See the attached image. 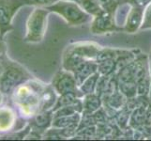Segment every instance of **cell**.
<instances>
[{
	"instance_id": "obj_1",
	"label": "cell",
	"mask_w": 151,
	"mask_h": 141,
	"mask_svg": "<svg viewBox=\"0 0 151 141\" xmlns=\"http://www.w3.org/2000/svg\"><path fill=\"white\" fill-rule=\"evenodd\" d=\"M101 47L92 41H77L69 44L62 56V68L73 72L85 61L96 60Z\"/></svg>"
},
{
	"instance_id": "obj_2",
	"label": "cell",
	"mask_w": 151,
	"mask_h": 141,
	"mask_svg": "<svg viewBox=\"0 0 151 141\" xmlns=\"http://www.w3.org/2000/svg\"><path fill=\"white\" fill-rule=\"evenodd\" d=\"M50 12L60 15L66 23L70 27H78L89 23L92 16L86 13L76 1L70 0H58L56 3L46 7Z\"/></svg>"
},
{
	"instance_id": "obj_3",
	"label": "cell",
	"mask_w": 151,
	"mask_h": 141,
	"mask_svg": "<svg viewBox=\"0 0 151 141\" xmlns=\"http://www.w3.org/2000/svg\"><path fill=\"white\" fill-rule=\"evenodd\" d=\"M50 12L43 7L35 8L27 21V33L24 41L29 43H39L43 40L48 25Z\"/></svg>"
},
{
	"instance_id": "obj_4",
	"label": "cell",
	"mask_w": 151,
	"mask_h": 141,
	"mask_svg": "<svg viewBox=\"0 0 151 141\" xmlns=\"http://www.w3.org/2000/svg\"><path fill=\"white\" fill-rule=\"evenodd\" d=\"M23 6L22 0H0V40L3 39L5 33L12 29V19Z\"/></svg>"
},
{
	"instance_id": "obj_5",
	"label": "cell",
	"mask_w": 151,
	"mask_h": 141,
	"mask_svg": "<svg viewBox=\"0 0 151 141\" xmlns=\"http://www.w3.org/2000/svg\"><path fill=\"white\" fill-rule=\"evenodd\" d=\"M51 85L53 86L58 95L67 92H76L80 94L82 97H84L79 90V86L77 85L73 72L67 71L63 68L55 74L53 80H52Z\"/></svg>"
},
{
	"instance_id": "obj_6",
	"label": "cell",
	"mask_w": 151,
	"mask_h": 141,
	"mask_svg": "<svg viewBox=\"0 0 151 141\" xmlns=\"http://www.w3.org/2000/svg\"><path fill=\"white\" fill-rule=\"evenodd\" d=\"M90 32L94 35H101L116 31H123L114 21V14L104 10L101 14L94 16L91 20Z\"/></svg>"
},
{
	"instance_id": "obj_7",
	"label": "cell",
	"mask_w": 151,
	"mask_h": 141,
	"mask_svg": "<svg viewBox=\"0 0 151 141\" xmlns=\"http://www.w3.org/2000/svg\"><path fill=\"white\" fill-rule=\"evenodd\" d=\"M25 72L19 67L9 66L0 77V87L4 93L13 90L18 85L24 82Z\"/></svg>"
},
{
	"instance_id": "obj_8",
	"label": "cell",
	"mask_w": 151,
	"mask_h": 141,
	"mask_svg": "<svg viewBox=\"0 0 151 141\" xmlns=\"http://www.w3.org/2000/svg\"><path fill=\"white\" fill-rule=\"evenodd\" d=\"M144 9H145L143 8L132 6L123 27V31L129 34H134L138 32L143 23Z\"/></svg>"
},
{
	"instance_id": "obj_9",
	"label": "cell",
	"mask_w": 151,
	"mask_h": 141,
	"mask_svg": "<svg viewBox=\"0 0 151 141\" xmlns=\"http://www.w3.org/2000/svg\"><path fill=\"white\" fill-rule=\"evenodd\" d=\"M58 94L56 93L52 85H47L43 87L40 93V111H50L53 110L57 102Z\"/></svg>"
},
{
	"instance_id": "obj_10",
	"label": "cell",
	"mask_w": 151,
	"mask_h": 141,
	"mask_svg": "<svg viewBox=\"0 0 151 141\" xmlns=\"http://www.w3.org/2000/svg\"><path fill=\"white\" fill-rule=\"evenodd\" d=\"M98 72V62L96 60H86L76 68L73 72L77 85L80 86L86 78Z\"/></svg>"
},
{
	"instance_id": "obj_11",
	"label": "cell",
	"mask_w": 151,
	"mask_h": 141,
	"mask_svg": "<svg viewBox=\"0 0 151 141\" xmlns=\"http://www.w3.org/2000/svg\"><path fill=\"white\" fill-rule=\"evenodd\" d=\"M33 119V123L31 124L33 129L38 130L40 132H45L52 126L54 115L53 110L50 111H40L37 113Z\"/></svg>"
},
{
	"instance_id": "obj_12",
	"label": "cell",
	"mask_w": 151,
	"mask_h": 141,
	"mask_svg": "<svg viewBox=\"0 0 151 141\" xmlns=\"http://www.w3.org/2000/svg\"><path fill=\"white\" fill-rule=\"evenodd\" d=\"M81 118H82V113H76L74 115H70V116L54 118L51 127L60 128V129L74 128L78 130V126H79Z\"/></svg>"
},
{
	"instance_id": "obj_13",
	"label": "cell",
	"mask_w": 151,
	"mask_h": 141,
	"mask_svg": "<svg viewBox=\"0 0 151 141\" xmlns=\"http://www.w3.org/2000/svg\"><path fill=\"white\" fill-rule=\"evenodd\" d=\"M103 106V101L98 93L87 94L83 97V112L95 113Z\"/></svg>"
},
{
	"instance_id": "obj_14",
	"label": "cell",
	"mask_w": 151,
	"mask_h": 141,
	"mask_svg": "<svg viewBox=\"0 0 151 141\" xmlns=\"http://www.w3.org/2000/svg\"><path fill=\"white\" fill-rule=\"evenodd\" d=\"M16 116L12 108L8 106L0 107V132H8L15 124Z\"/></svg>"
},
{
	"instance_id": "obj_15",
	"label": "cell",
	"mask_w": 151,
	"mask_h": 141,
	"mask_svg": "<svg viewBox=\"0 0 151 141\" xmlns=\"http://www.w3.org/2000/svg\"><path fill=\"white\" fill-rule=\"evenodd\" d=\"M101 74L100 72H97L94 74L90 75L88 78L82 83L79 86V90L82 92L83 95H87V94H91V93H95L97 90V86L99 80H100Z\"/></svg>"
},
{
	"instance_id": "obj_16",
	"label": "cell",
	"mask_w": 151,
	"mask_h": 141,
	"mask_svg": "<svg viewBox=\"0 0 151 141\" xmlns=\"http://www.w3.org/2000/svg\"><path fill=\"white\" fill-rule=\"evenodd\" d=\"M132 8V5L128 2H121L118 4V7L116 8V12H114V21H116V25L119 27H121L123 29V27L126 22V18L128 16V13L129 12V9Z\"/></svg>"
},
{
	"instance_id": "obj_17",
	"label": "cell",
	"mask_w": 151,
	"mask_h": 141,
	"mask_svg": "<svg viewBox=\"0 0 151 141\" xmlns=\"http://www.w3.org/2000/svg\"><path fill=\"white\" fill-rule=\"evenodd\" d=\"M83 97L76 92H67L64 94H61L58 95L57 98V102L55 103V106L53 109V111L56 110L57 108H60L62 106H70V104H74L78 101H80Z\"/></svg>"
},
{
	"instance_id": "obj_18",
	"label": "cell",
	"mask_w": 151,
	"mask_h": 141,
	"mask_svg": "<svg viewBox=\"0 0 151 141\" xmlns=\"http://www.w3.org/2000/svg\"><path fill=\"white\" fill-rule=\"evenodd\" d=\"M98 72L101 76H113L117 72L116 59H107L98 62Z\"/></svg>"
},
{
	"instance_id": "obj_19",
	"label": "cell",
	"mask_w": 151,
	"mask_h": 141,
	"mask_svg": "<svg viewBox=\"0 0 151 141\" xmlns=\"http://www.w3.org/2000/svg\"><path fill=\"white\" fill-rule=\"evenodd\" d=\"M78 4L86 13L91 15L92 17L97 16L104 12V9L97 0H78Z\"/></svg>"
},
{
	"instance_id": "obj_20",
	"label": "cell",
	"mask_w": 151,
	"mask_h": 141,
	"mask_svg": "<svg viewBox=\"0 0 151 141\" xmlns=\"http://www.w3.org/2000/svg\"><path fill=\"white\" fill-rule=\"evenodd\" d=\"M124 49H116V48H108V47H101V49L98 53L96 61L101 62L107 59H116L123 53Z\"/></svg>"
},
{
	"instance_id": "obj_21",
	"label": "cell",
	"mask_w": 151,
	"mask_h": 141,
	"mask_svg": "<svg viewBox=\"0 0 151 141\" xmlns=\"http://www.w3.org/2000/svg\"><path fill=\"white\" fill-rule=\"evenodd\" d=\"M150 83H151V75L149 72L137 81V96L148 97L149 90H150Z\"/></svg>"
},
{
	"instance_id": "obj_22",
	"label": "cell",
	"mask_w": 151,
	"mask_h": 141,
	"mask_svg": "<svg viewBox=\"0 0 151 141\" xmlns=\"http://www.w3.org/2000/svg\"><path fill=\"white\" fill-rule=\"evenodd\" d=\"M58 0H22L24 6H35L46 8L56 3Z\"/></svg>"
},
{
	"instance_id": "obj_23",
	"label": "cell",
	"mask_w": 151,
	"mask_h": 141,
	"mask_svg": "<svg viewBox=\"0 0 151 141\" xmlns=\"http://www.w3.org/2000/svg\"><path fill=\"white\" fill-rule=\"evenodd\" d=\"M97 1L105 12L113 14H114V12H116L119 4L117 0H97Z\"/></svg>"
},
{
	"instance_id": "obj_24",
	"label": "cell",
	"mask_w": 151,
	"mask_h": 141,
	"mask_svg": "<svg viewBox=\"0 0 151 141\" xmlns=\"http://www.w3.org/2000/svg\"><path fill=\"white\" fill-rule=\"evenodd\" d=\"M151 29V3L144 9V18L140 31Z\"/></svg>"
},
{
	"instance_id": "obj_25",
	"label": "cell",
	"mask_w": 151,
	"mask_h": 141,
	"mask_svg": "<svg viewBox=\"0 0 151 141\" xmlns=\"http://www.w3.org/2000/svg\"><path fill=\"white\" fill-rule=\"evenodd\" d=\"M125 1L129 3L133 7H138V8H143V9H145L151 3V0H125Z\"/></svg>"
},
{
	"instance_id": "obj_26",
	"label": "cell",
	"mask_w": 151,
	"mask_h": 141,
	"mask_svg": "<svg viewBox=\"0 0 151 141\" xmlns=\"http://www.w3.org/2000/svg\"><path fill=\"white\" fill-rule=\"evenodd\" d=\"M7 67H5V65L3 64V62H1V60H0V77H1L3 75V74L5 72V71H6Z\"/></svg>"
},
{
	"instance_id": "obj_27",
	"label": "cell",
	"mask_w": 151,
	"mask_h": 141,
	"mask_svg": "<svg viewBox=\"0 0 151 141\" xmlns=\"http://www.w3.org/2000/svg\"><path fill=\"white\" fill-rule=\"evenodd\" d=\"M4 92L0 90V106H1V104L3 103V102H4V94H3Z\"/></svg>"
},
{
	"instance_id": "obj_28",
	"label": "cell",
	"mask_w": 151,
	"mask_h": 141,
	"mask_svg": "<svg viewBox=\"0 0 151 141\" xmlns=\"http://www.w3.org/2000/svg\"><path fill=\"white\" fill-rule=\"evenodd\" d=\"M148 57H149V60H151V51H150V53L148 55Z\"/></svg>"
},
{
	"instance_id": "obj_29",
	"label": "cell",
	"mask_w": 151,
	"mask_h": 141,
	"mask_svg": "<svg viewBox=\"0 0 151 141\" xmlns=\"http://www.w3.org/2000/svg\"><path fill=\"white\" fill-rule=\"evenodd\" d=\"M117 1H118L119 3H121V2H124V1H125V0H117Z\"/></svg>"
},
{
	"instance_id": "obj_30",
	"label": "cell",
	"mask_w": 151,
	"mask_h": 141,
	"mask_svg": "<svg viewBox=\"0 0 151 141\" xmlns=\"http://www.w3.org/2000/svg\"><path fill=\"white\" fill-rule=\"evenodd\" d=\"M70 1H76V2H78V0H70Z\"/></svg>"
}]
</instances>
